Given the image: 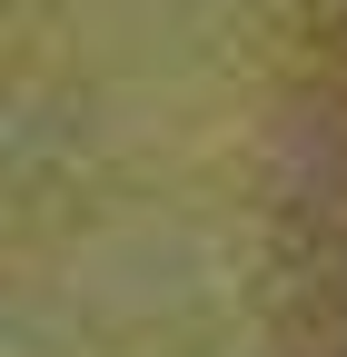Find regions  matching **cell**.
Masks as SVG:
<instances>
[{"label": "cell", "mask_w": 347, "mask_h": 357, "mask_svg": "<svg viewBox=\"0 0 347 357\" xmlns=\"http://www.w3.org/2000/svg\"><path fill=\"white\" fill-rule=\"evenodd\" d=\"M318 109L347 119V30H327V50H318ZM298 199H347V129H318V119H298ZM288 298H298V318H347V238H298L288 258ZM318 357H347L337 337H318Z\"/></svg>", "instance_id": "6da1fadb"}]
</instances>
